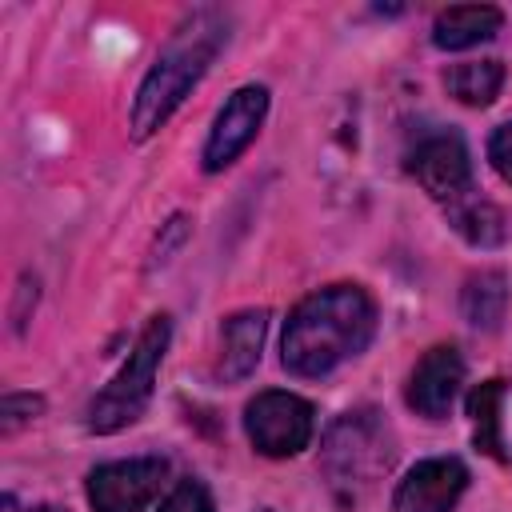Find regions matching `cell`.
I'll use <instances>...</instances> for the list:
<instances>
[{
  "mask_svg": "<svg viewBox=\"0 0 512 512\" xmlns=\"http://www.w3.org/2000/svg\"><path fill=\"white\" fill-rule=\"evenodd\" d=\"M376 332V304L360 284H332L304 296L280 340V360L292 376H328L360 356Z\"/></svg>",
  "mask_w": 512,
  "mask_h": 512,
  "instance_id": "obj_1",
  "label": "cell"
},
{
  "mask_svg": "<svg viewBox=\"0 0 512 512\" xmlns=\"http://www.w3.org/2000/svg\"><path fill=\"white\" fill-rule=\"evenodd\" d=\"M220 44H224V28L208 12H200L184 28H176V36L168 40V48L156 56V64L148 68V76L136 88V100L128 112V128L136 140H148L156 128L168 124V116L184 104V96L208 72Z\"/></svg>",
  "mask_w": 512,
  "mask_h": 512,
  "instance_id": "obj_2",
  "label": "cell"
},
{
  "mask_svg": "<svg viewBox=\"0 0 512 512\" xmlns=\"http://www.w3.org/2000/svg\"><path fill=\"white\" fill-rule=\"evenodd\" d=\"M168 336H172L168 316H152L144 324V332L136 336L128 360L120 364V372L92 396V404H88V432L112 436V432H120V428H128L132 420L144 416V408L152 400L156 368H160V360L168 352Z\"/></svg>",
  "mask_w": 512,
  "mask_h": 512,
  "instance_id": "obj_3",
  "label": "cell"
},
{
  "mask_svg": "<svg viewBox=\"0 0 512 512\" xmlns=\"http://www.w3.org/2000/svg\"><path fill=\"white\" fill-rule=\"evenodd\" d=\"M392 464V436L376 420V412H348L324 436V472L336 492L352 500L376 484L380 472Z\"/></svg>",
  "mask_w": 512,
  "mask_h": 512,
  "instance_id": "obj_4",
  "label": "cell"
},
{
  "mask_svg": "<svg viewBox=\"0 0 512 512\" xmlns=\"http://www.w3.org/2000/svg\"><path fill=\"white\" fill-rule=\"evenodd\" d=\"M312 428H316L312 404L300 400L296 392L268 388L256 400H248V408H244V432H248L252 448L272 460L304 452L312 440Z\"/></svg>",
  "mask_w": 512,
  "mask_h": 512,
  "instance_id": "obj_5",
  "label": "cell"
},
{
  "mask_svg": "<svg viewBox=\"0 0 512 512\" xmlns=\"http://www.w3.org/2000/svg\"><path fill=\"white\" fill-rule=\"evenodd\" d=\"M164 480H168L164 456L112 460L88 472V504L96 512H144L160 496Z\"/></svg>",
  "mask_w": 512,
  "mask_h": 512,
  "instance_id": "obj_6",
  "label": "cell"
},
{
  "mask_svg": "<svg viewBox=\"0 0 512 512\" xmlns=\"http://www.w3.org/2000/svg\"><path fill=\"white\" fill-rule=\"evenodd\" d=\"M264 116H268V88H264V84H244V88H236V92L224 100V108L216 112L212 132H208V140H204V152H200L204 172H224L228 164H236L240 152L256 140Z\"/></svg>",
  "mask_w": 512,
  "mask_h": 512,
  "instance_id": "obj_7",
  "label": "cell"
},
{
  "mask_svg": "<svg viewBox=\"0 0 512 512\" xmlns=\"http://www.w3.org/2000/svg\"><path fill=\"white\" fill-rule=\"evenodd\" d=\"M408 172L420 180V188L432 200H440L448 208L472 192V160H468V148L456 132L424 136L408 156Z\"/></svg>",
  "mask_w": 512,
  "mask_h": 512,
  "instance_id": "obj_8",
  "label": "cell"
},
{
  "mask_svg": "<svg viewBox=\"0 0 512 512\" xmlns=\"http://www.w3.org/2000/svg\"><path fill=\"white\" fill-rule=\"evenodd\" d=\"M464 488H468V468L456 456H432V460H420L396 484L392 508L396 512H452Z\"/></svg>",
  "mask_w": 512,
  "mask_h": 512,
  "instance_id": "obj_9",
  "label": "cell"
},
{
  "mask_svg": "<svg viewBox=\"0 0 512 512\" xmlns=\"http://www.w3.org/2000/svg\"><path fill=\"white\" fill-rule=\"evenodd\" d=\"M460 384H464V356L452 344H436L412 368L404 396H408V408L412 412H420L428 420H440V416H448Z\"/></svg>",
  "mask_w": 512,
  "mask_h": 512,
  "instance_id": "obj_10",
  "label": "cell"
},
{
  "mask_svg": "<svg viewBox=\"0 0 512 512\" xmlns=\"http://www.w3.org/2000/svg\"><path fill=\"white\" fill-rule=\"evenodd\" d=\"M264 332H268V312L264 308H244V312H236V316L224 320L220 360H216V376L224 384H236V380H244V376L256 372L260 348H264Z\"/></svg>",
  "mask_w": 512,
  "mask_h": 512,
  "instance_id": "obj_11",
  "label": "cell"
},
{
  "mask_svg": "<svg viewBox=\"0 0 512 512\" xmlns=\"http://www.w3.org/2000/svg\"><path fill=\"white\" fill-rule=\"evenodd\" d=\"M500 24H504V12L492 4H456L432 20V44L444 52H460V48L492 40Z\"/></svg>",
  "mask_w": 512,
  "mask_h": 512,
  "instance_id": "obj_12",
  "label": "cell"
},
{
  "mask_svg": "<svg viewBox=\"0 0 512 512\" xmlns=\"http://www.w3.org/2000/svg\"><path fill=\"white\" fill-rule=\"evenodd\" d=\"M460 312H464V320L472 328L492 332L508 312V276L496 272V268L472 272L464 280V292H460Z\"/></svg>",
  "mask_w": 512,
  "mask_h": 512,
  "instance_id": "obj_13",
  "label": "cell"
},
{
  "mask_svg": "<svg viewBox=\"0 0 512 512\" xmlns=\"http://www.w3.org/2000/svg\"><path fill=\"white\" fill-rule=\"evenodd\" d=\"M500 84H504L500 60H460L444 72V88L468 108H488L500 96Z\"/></svg>",
  "mask_w": 512,
  "mask_h": 512,
  "instance_id": "obj_14",
  "label": "cell"
},
{
  "mask_svg": "<svg viewBox=\"0 0 512 512\" xmlns=\"http://www.w3.org/2000/svg\"><path fill=\"white\" fill-rule=\"evenodd\" d=\"M500 404H504V380H484L468 396V416H472V440L484 456L504 460L500 444Z\"/></svg>",
  "mask_w": 512,
  "mask_h": 512,
  "instance_id": "obj_15",
  "label": "cell"
},
{
  "mask_svg": "<svg viewBox=\"0 0 512 512\" xmlns=\"http://www.w3.org/2000/svg\"><path fill=\"white\" fill-rule=\"evenodd\" d=\"M448 216H452L456 232H460L468 244H476V248H496V244L504 240V216H500V208L488 204V200H468V196H464L460 204L448 208Z\"/></svg>",
  "mask_w": 512,
  "mask_h": 512,
  "instance_id": "obj_16",
  "label": "cell"
},
{
  "mask_svg": "<svg viewBox=\"0 0 512 512\" xmlns=\"http://www.w3.org/2000/svg\"><path fill=\"white\" fill-rule=\"evenodd\" d=\"M40 412H44V400H40V396H32V392H8V396L0 400V432L12 436L20 424L36 420Z\"/></svg>",
  "mask_w": 512,
  "mask_h": 512,
  "instance_id": "obj_17",
  "label": "cell"
},
{
  "mask_svg": "<svg viewBox=\"0 0 512 512\" xmlns=\"http://www.w3.org/2000/svg\"><path fill=\"white\" fill-rule=\"evenodd\" d=\"M160 512H216L212 508V496H208V488L200 484V480H180L168 496H164V504H160Z\"/></svg>",
  "mask_w": 512,
  "mask_h": 512,
  "instance_id": "obj_18",
  "label": "cell"
},
{
  "mask_svg": "<svg viewBox=\"0 0 512 512\" xmlns=\"http://www.w3.org/2000/svg\"><path fill=\"white\" fill-rule=\"evenodd\" d=\"M488 160H492V168L512 184V124H500V128L492 132V140H488Z\"/></svg>",
  "mask_w": 512,
  "mask_h": 512,
  "instance_id": "obj_19",
  "label": "cell"
},
{
  "mask_svg": "<svg viewBox=\"0 0 512 512\" xmlns=\"http://www.w3.org/2000/svg\"><path fill=\"white\" fill-rule=\"evenodd\" d=\"M184 236H188V216H172V220H168V228H164V240H156V260L164 264V260H168V252H172Z\"/></svg>",
  "mask_w": 512,
  "mask_h": 512,
  "instance_id": "obj_20",
  "label": "cell"
},
{
  "mask_svg": "<svg viewBox=\"0 0 512 512\" xmlns=\"http://www.w3.org/2000/svg\"><path fill=\"white\" fill-rule=\"evenodd\" d=\"M4 512H20L12 496H4ZM28 512H68V508H60V504H40V508H28Z\"/></svg>",
  "mask_w": 512,
  "mask_h": 512,
  "instance_id": "obj_21",
  "label": "cell"
},
{
  "mask_svg": "<svg viewBox=\"0 0 512 512\" xmlns=\"http://www.w3.org/2000/svg\"><path fill=\"white\" fill-rule=\"evenodd\" d=\"M256 512H272V508H256Z\"/></svg>",
  "mask_w": 512,
  "mask_h": 512,
  "instance_id": "obj_22",
  "label": "cell"
}]
</instances>
